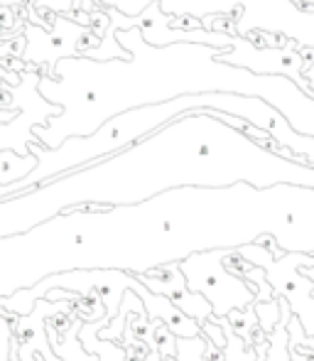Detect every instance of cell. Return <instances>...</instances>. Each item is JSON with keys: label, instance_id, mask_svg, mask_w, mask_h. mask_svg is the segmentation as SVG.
Instances as JSON below:
<instances>
[{"label": "cell", "instance_id": "1", "mask_svg": "<svg viewBox=\"0 0 314 361\" xmlns=\"http://www.w3.org/2000/svg\"><path fill=\"white\" fill-rule=\"evenodd\" d=\"M113 37L130 52L128 62L69 57L59 59L49 76H39V96L62 109L47 126L32 128L34 140L42 147L54 150L74 135L86 138L108 118L130 109L165 104L187 94H209L199 72L214 62L216 47H150L138 27L118 30Z\"/></svg>", "mask_w": 314, "mask_h": 361}, {"label": "cell", "instance_id": "2", "mask_svg": "<svg viewBox=\"0 0 314 361\" xmlns=\"http://www.w3.org/2000/svg\"><path fill=\"white\" fill-rule=\"evenodd\" d=\"M23 35H25V52L20 57V62H27L30 67L44 64L42 76L52 74L54 64L59 59L81 57L89 49H96L101 42V39H96L91 35L89 27H81L79 23L69 20L67 15H54L49 32L37 27V25L25 23Z\"/></svg>", "mask_w": 314, "mask_h": 361}, {"label": "cell", "instance_id": "3", "mask_svg": "<svg viewBox=\"0 0 314 361\" xmlns=\"http://www.w3.org/2000/svg\"><path fill=\"white\" fill-rule=\"evenodd\" d=\"M140 283H143L145 290H150L153 295H162V298L180 302L182 314H191V317L206 319V317H211V312H214L211 305L206 302L201 295H194L187 290L184 276H182L177 263H167L165 268H153V271L143 273V276H140Z\"/></svg>", "mask_w": 314, "mask_h": 361}, {"label": "cell", "instance_id": "4", "mask_svg": "<svg viewBox=\"0 0 314 361\" xmlns=\"http://www.w3.org/2000/svg\"><path fill=\"white\" fill-rule=\"evenodd\" d=\"M37 167V157L34 155H15L13 150L0 152V185H13V182L27 177L30 172Z\"/></svg>", "mask_w": 314, "mask_h": 361}, {"label": "cell", "instance_id": "5", "mask_svg": "<svg viewBox=\"0 0 314 361\" xmlns=\"http://www.w3.org/2000/svg\"><path fill=\"white\" fill-rule=\"evenodd\" d=\"M72 3H74V0H30V8H32V10L49 8V10H54V13L69 15V13H72Z\"/></svg>", "mask_w": 314, "mask_h": 361}]
</instances>
